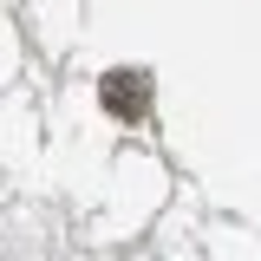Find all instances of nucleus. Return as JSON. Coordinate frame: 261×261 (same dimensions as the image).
I'll return each instance as SVG.
<instances>
[{"mask_svg": "<svg viewBox=\"0 0 261 261\" xmlns=\"http://www.w3.org/2000/svg\"><path fill=\"white\" fill-rule=\"evenodd\" d=\"M98 105L111 111V118H144L150 111V72H137V65H118V72H105L98 79Z\"/></svg>", "mask_w": 261, "mask_h": 261, "instance_id": "nucleus-1", "label": "nucleus"}]
</instances>
